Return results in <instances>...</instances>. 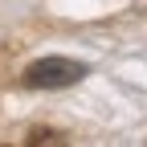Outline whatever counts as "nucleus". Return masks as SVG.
<instances>
[{"instance_id": "nucleus-1", "label": "nucleus", "mask_w": 147, "mask_h": 147, "mask_svg": "<svg viewBox=\"0 0 147 147\" xmlns=\"http://www.w3.org/2000/svg\"><path fill=\"white\" fill-rule=\"evenodd\" d=\"M86 74H90V69H86L82 61H74V57H41V61L25 65L21 82H25L29 90H61V86H78Z\"/></svg>"}, {"instance_id": "nucleus-2", "label": "nucleus", "mask_w": 147, "mask_h": 147, "mask_svg": "<svg viewBox=\"0 0 147 147\" xmlns=\"http://www.w3.org/2000/svg\"><path fill=\"white\" fill-rule=\"evenodd\" d=\"M25 143H65V135L61 131H29Z\"/></svg>"}]
</instances>
